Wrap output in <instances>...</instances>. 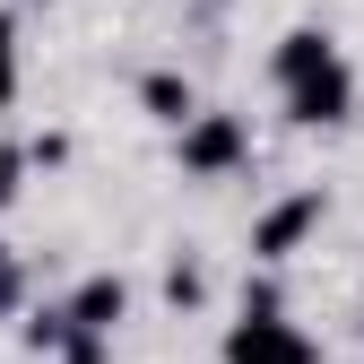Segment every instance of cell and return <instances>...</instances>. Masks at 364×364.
I'll use <instances>...</instances> for the list:
<instances>
[{
  "label": "cell",
  "instance_id": "6da1fadb",
  "mask_svg": "<svg viewBox=\"0 0 364 364\" xmlns=\"http://www.w3.org/2000/svg\"><path fill=\"white\" fill-rule=\"evenodd\" d=\"M173 156H182V173H191V182H225V173H243L252 165V130L235 122V113H191V122H182L173 130Z\"/></svg>",
  "mask_w": 364,
  "mask_h": 364
},
{
  "label": "cell",
  "instance_id": "7a4b0ae2",
  "mask_svg": "<svg viewBox=\"0 0 364 364\" xmlns=\"http://www.w3.org/2000/svg\"><path fill=\"white\" fill-rule=\"evenodd\" d=\"M278 96H287V122L295 130H338V122H355V70H347V53H330L312 78L278 87Z\"/></svg>",
  "mask_w": 364,
  "mask_h": 364
},
{
  "label": "cell",
  "instance_id": "3957f363",
  "mask_svg": "<svg viewBox=\"0 0 364 364\" xmlns=\"http://www.w3.org/2000/svg\"><path fill=\"white\" fill-rule=\"evenodd\" d=\"M321 217H330V200H321V191H287L278 208H260V225H252V260H260V269L295 260L312 235H321Z\"/></svg>",
  "mask_w": 364,
  "mask_h": 364
},
{
  "label": "cell",
  "instance_id": "277c9868",
  "mask_svg": "<svg viewBox=\"0 0 364 364\" xmlns=\"http://www.w3.org/2000/svg\"><path fill=\"white\" fill-rule=\"evenodd\" d=\"M225 364H321V347H312L287 312H243V321L225 330Z\"/></svg>",
  "mask_w": 364,
  "mask_h": 364
},
{
  "label": "cell",
  "instance_id": "5b68a950",
  "mask_svg": "<svg viewBox=\"0 0 364 364\" xmlns=\"http://www.w3.org/2000/svg\"><path fill=\"white\" fill-rule=\"evenodd\" d=\"M122 312H130V287L113 278V269H96V278H78V287H70V321H78V330H105V338H113V330H122Z\"/></svg>",
  "mask_w": 364,
  "mask_h": 364
},
{
  "label": "cell",
  "instance_id": "8992f818",
  "mask_svg": "<svg viewBox=\"0 0 364 364\" xmlns=\"http://www.w3.org/2000/svg\"><path fill=\"white\" fill-rule=\"evenodd\" d=\"M338 53V43L321 35V26H287L278 35V53H269V78H278V87H295V78H312V70H321Z\"/></svg>",
  "mask_w": 364,
  "mask_h": 364
},
{
  "label": "cell",
  "instance_id": "52a82bcc",
  "mask_svg": "<svg viewBox=\"0 0 364 364\" xmlns=\"http://www.w3.org/2000/svg\"><path fill=\"white\" fill-rule=\"evenodd\" d=\"M139 105H148V122H165V130H182V122L200 113V96H191L182 70H148V78H139Z\"/></svg>",
  "mask_w": 364,
  "mask_h": 364
},
{
  "label": "cell",
  "instance_id": "ba28073f",
  "mask_svg": "<svg viewBox=\"0 0 364 364\" xmlns=\"http://www.w3.org/2000/svg\"><path fill=\"white\" fill-rule=\"evenodd\" d=\"M18 105V18L0 9V113Z\"/></svg>",
  "mask_w": 364,
  "mask_h": 364
},
{
  "label": "cell",
  "instance_id": "9c48e42d",
  "mask_svg": "<svg viewBox=\"0 0 364 364\" xmlns=\"http://www.w3.org/2000/svg\"><path fill=\"white\" fill-rule=\"evenodd\" d=\"M61 364H113V338H105V330H78V321H70V338H61Z\"/></svg>",
  "mask_w": 364,
  "mask_h": 364
},
{
  "label": "cell",
  "instance_id": "30bf717a",
  "mask_svg": "<svg viewBox=\"0 0 364 364\" xmlns=\"http://www.w3.org/2000/svg\"><path fill=\"white\" fill-rule=\"evenodd\" d=\"M26 165H35V148H0V208L26 191Z\"/></svg>",
  "mask_w": 364,
  "mask_h": 364
},
{
  "label": "cell",
  "instance_id": "8fae6325",
  "mask_svg": "<svg viewBox=\"0 0 364 364\" xmlns=\"http://www.w3.org/2000/svg\"><path fill=\"white\" fill-rule=\"evenodd\" d=\"M165 295H173V304H200V295H208L200 260H173V269H165Z\"/></svg>",
  "mask_w": 364,
  "mask_h": 364
},
{
  "label": "cell",
  "instance_id": "7c38bea8",
  "mask_svg": "<svg viewBox=\"0 0 364 364\" xmlns=\"http://www.w3.org/2000/svg\"><path fill=\"white\" fill-rule=\"evenodd\" d=\"M18 295H26V269H18L9 243H0V312H18Z\"/></svg>",
  "mask_w": 364,
  "mask_h": 364
}]
</instances>
